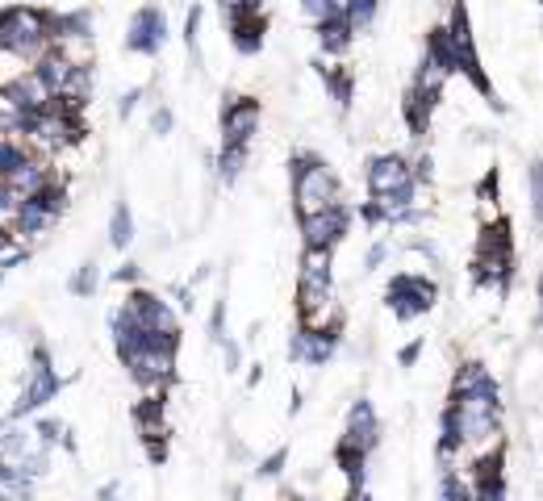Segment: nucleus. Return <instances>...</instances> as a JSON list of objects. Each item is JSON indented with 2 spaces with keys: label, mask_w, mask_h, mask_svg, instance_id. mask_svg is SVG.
I'll return each instance as SVG.
<instances>
[{
  "label": "nucleus",
  "mask_w": 543,
  "mask_h": 501,
  "mask_svg": "<svg viewBox=\"0 0 543 501\" xmlns=\"http://www.w3.org/2000/svg\"><path fill=\"white\" fill-rule=\"evenodd\" d=\"M389 305H393V314L401 318V322H410V318H418V314H427V309L435 305V297H439V289L427 280V276H414V272H401V276H393L389 280Z\"/></svg>",
  "instance_id": "6"
},
{
  "label": "nucleus",
  "mask_w": 543,
  "mask_h": 501,
  "mask_svg": "<svg viewBox=\"0 0 543 501\" xmlns=\"http://www.w3.org/2000/svg\"><path fill=\"white\" fill-rule=\"evenodd\" d=\"M63 209H67V188L55 180V184H46L42 193H34V197H26L17 205V213H13V238L17 243H38V238H46L55 230V222L63 218Z\"/></svg>",
  "instance_id": "4"
},
{
  "label": "nucleus",
  "mask_w": 543,
  "mask_h": 501,
  "mask_svg": "<svg viewBox=\"0 0 543 501\" xmlns=\"http://www.w3.org/2000/svg\"><path fill=\"white\" fill-rule=\"evenodd\" d=\"M527 184H531V209H535V222H543V159H535L527 167Z\"/></svg>",
  "instance_id": "25"
},
{
  "label": "nucleus",
  "mask_w": 543,
  "mask_h": 501,
  "mask_svg": "<svg viewBox=\"0 0 543 501\" xmlns=\"http://www.w3.org/2000/svg\"><path fill=\"white\" fill-rule=\"evenodd\" d=\"M247 151H251V147H222V155H218V176H222L226 184H234V180L243 176Z\"/></svg>",
  "instance_id": "23"
},
{
  "label": "nucleus",
  "mask_w": 543,
  "mask_h": 501,
  "mask_svg": "<svg viewBox=\"0 0 543 501\" xmlns=\"http://www.w3.org/2000/svg\"><path fill=\"white\" fill-rule=\"evenodd\" d=\"M97 501H117V485H105V489L97 493Z\"/></svg>",
  "instance_id": "34"
},
{
  "label": "nucleus",
  "mask_w": 543,
  "mask_h": 501,
  "mask_svg": "<svg viewBox=\"0 0 543 501\" xmlns=\"http://www.w3.org/2000/svg\"><path fill=\"white\" fill-rule=\"evenodd\" d=\"M418 351H422V343H410L406 351H401V364H414V360H418Z\"/></svg>",
  "instance_id": "33"
},
{
  "label": "nucleus",
  "mask_w": 543,
  "mask_h": 501,
  "mask_svg": "<svg viewBox=\"0 0 543 501\" xmlns=\"http://www.w3.org/2000/svg\"><path fill=\"white\" fill-rule=\"evenodd\" d=\"M285 460H289V451H272V456H268L264 464H259V476H280Z\"/></svg>",
  "instance_id": "28"
},
{
  "label": "nucleus",
  "mask_w": 543,
  "mask_h": 501,
  "mask_svg": "<svg viewBox=\"0 0 543 501\" xmlns=\"http://www.w3.org/2000/svg\"><path fill=\"white\" fill-rule=\"evenodd\" d=\"M347 226H351V209L339 201L330 209L305 213V218H301V238H305V247H314V251H335L339 238L347 234Z\"/></svg>",
  "instance_id": "10"
},
{
  "label": "nucleus",
  "mask_w": 543,
  "mask_h": 501,
  "mask_svg": "<svg viewBox=\"0 0 543 501\" xmlns=\"http://www.w3.org/2000/svg\"><path fill=\"white\" fill-rule=\"evenodd\" d=\"M126 309H130L134 322L143 326L147 334H159V339H176V343H180V318L172 314V305L163 301L159 293L134 289V293L126 297Z\"/></svg>",
  "instance_id": "7"
},
{
  "label": "nucleus",
  "mask_w": 543,
  "mask_h": 501,
  "mask_svg": "<svg viewBox=\"0 0 543 501\" xmlns=\"http://www.w3.org/2000/svg\"><path fill=\"white\" fill-rule=\"evenodd\" d=\"M5 92L13 97V105H17L21 113H38V109H46V101H51V88L42 84V76H38L34 67H26L17 80H9Z\"/></svg>",
  "instance_id": "15"
},
{
  "label": "nucleus",
  "mask_w": 543,
  "mask_h": 501,
  "mask_svg": "<svg viewBox=\"0 0 543 501\" xmlns=\"http://www.w3.org/2000/svg\"><path fill=\"white\" fill-rule=\"evenodd\" d=\"M406 184H418V180H414L410 163L401 159V155H376V159L368 163V193H372V197L397 193V188H406Z\"/></svg>",
  "instance_id": "13"
},
{
  "label": "nucleus",
  "mask_w": 543,
  "mask_h": 501,
  "mask_svg": "<svg viewBox=\"0 0 543 501\" xmlns=\"http://www.w3.org/2000/svg\"><path fill=\"white\" fill-rule=\"evenodd\" d=\"M30 447H34L30 431H21V426H13V422L0 426V456H5V460H21Z\"/></svg>",
  "instance_id": "20"
},
{
  "label": "nucleus",
  "mask_w": 543,
  "mask_h": 501,
  "mask_svg": "<svg viewBox=\"0 0 543 501\" xmlns=\"http://www.w3.org/2000/svg\"><path fill=\"white\" fill-rule=\"evenodd\" d=\"M351 38H356V30L347 26L343 17H330V21H318V42H322V51L326 55H343Z\"/></svg>",
  "instance_id": "18"
},
{
  "label": "nucleus",
  "mask_w": 543,
  "mask_h": 501,
  "mask_svg": "<svg viewBox=\"0 0 543 501\" xmlns=\"http://www.w3.org/2000/svg\"><path fill=\"white\" fill-rule=\"evenodd\" d=\"M539 5H543V0H539Z\"/></svg>",
  "instance_id": "39"
},
{
  "label": "nucleus",
  "mask_w": 543,
  "mask_h": 501,
  "mask_svg": "<svg viewBox=\"0 0 543 501\" xmlns=\"http://www.w3.org/2000/svg\"><path fill=\"white\" fill-rule=\"evenodd\" d=\"M452 393H456V397H464V393H489V397H498V380H493V372H489L485 364H464V368L456 372Z\"/></svg>",
  "instance_id": "16"
},
{
  "label": "nucleus",
  "mask_w": 543,
  "mask_h": 501,
  "mask_svg": "<svg viewBox=\"0 0 543 501\" xmlns=\"http://www.w3.org/2000/svg\"><path fill=\"white\" fill-rule=\"evenodd\" d=\"M259 130V101L255 97H234L222 105V147H251Z\"/></svg>",
  "instance_id": "11"
},
{
  "label": "nucleus",
  "mask_w": 543,
  "mask_h": 501,
  "mask_svg": "<svg viewBox=\"0 0 543 501\" xmlns=\"http://www.w3.org/2000/svg\"><path fill=\"white\" fill-rule=\"evenodd\" d=\"M67 289H72L76 297H92V293H97V289H101V264H97V259H84Z\"/></svg>",
  "instance_id": "22"
},
{
  "label": "nucleus",
  "mask_w": 543,
  "mask_h": 501,
  "mask_svg": "<svg viewBox=\"0 0 543 501\" xmlns=\"http://www.w3.org/2000/svg\"><path fill=\"white\" fill-rule=\"evenodd\" d=\"M163 42H168V13H163L159 5H143L126 26V51L151 59V55L163 51Z\"/></svg>",
  "instance_id": "9"
},
{
  "label": "nucleus",
  "mask_w": 543,
  "mask_h": 501,
  "mask_svg": "<svg viewBox=\"0 0 543 501\" xmlns=\"http://www.w3.org/2000/svg\"><path fill=\"white\" fill-rule=\"evenodd\" d=\"M539 330H543V280H539Z\"/></svg>",
  "instance_id": "35"
},
{
  "label": "nucleus",
  "mask_w": 543,
  "mask_h": 501,
  "mask_svg": "<svg viewBox=\"0 0 543 501\" xmlns=\"http://www.w3.org/2000/svg\"><path fill=\"white\" fill-rule=\"evenodd\" d=\"M172 126H176V117H172V109H168V105H159V109L151 113V130H155V134H168Z\"/></svg>",
  "instance_id": "26"
},
{
  "label": "nucleus",
  "mask_w": 543,
  "mask_h": 501,
  "mask_svg": "<svg viewBox=\"0 0 543 501\" xmlns=\"http://www.w3.org/2000/svg\"><path fill=\"white\" fill-rule=\"evenodd\" d=\"M293 205H297V218L305 213H318V209H330L339 205L343 193H339V180L330 176V167L318 159V155H293Z\"/></svg>",
  "instance_id": "2"
},
{
  "label": "nucleus",
  "mask_w": 543,
  "mask_h": 501,
  "mask_svg": "<svg viewBox=\"0 0 543 501\" xmlns=\"http://www.w3.org/2000/svg\"><path fill=\"white\" fill-rule=\"evenodd\" d=\"M59 389H63V380H59V372L51 364V351H46L42 343H34L30 347V360H26V376H21V389H17L13 405H9V418L17 422V418L38 414L46 401L59 397Z\"/></svg>",
  "instance_id": "3"
},
{
  "label": "nucleus",
  "mask_w": 543,
  "mask_h": 501,
  "mask_svg": "<svg viewBox=\"0 0 543 501\" xmlns=\"http://www.w3.org/2000/svg\"><path fill=\"white\" fill-rule=\"evenodd\" d=\"M138 101H143V88H130V92H126V97H122V101H117V117H122V122H126V117H134Z\"/></svg>",
  "instance_id": "27"
},
{
  "label": "nucleus",
  "mask_w": 543,
  "mask_h": 501,
  "mask_svg": "<svg viewBox=\"0 0 543 501\" xmlns=\"http://www.w3.org/2000/svg\"><path fill=\"white\" fill-rule=\"evenodd\" d=\"M222 326H226V301H218V305H214V318H209V334H214V343L226 339Z\"/></svg>",
  "instance_id": "29"
},
{
  "label": "nucleus",
  "mask_w": 543,
  "mask_h": 501,
  "mask_svg": "<svg viewBox=\"0 0 543 501\" xmlns=\"http://www.w3.org/2000/svg\"><path fill=\"white\" fill-rule=\"evenodd\" d=\"M46 51H51V13L34 5L0 9V55L38 63Z\"/></svg>",
  "instance_id": "1"
},
{
  "label": "nucleus",
  "mask_w": 543,
  "mask_h": 501,
  "mask_svg": "<svg viewBox=\"0 0 543 501\" xmlns=\"http://www.w3.org/2000/svg\"><path fill=\"white\" fill-rule=\"evenodd\" d=\"M326 297H335V280H330V251L305 247L301 272H297V309H310Z\"/></svg>",
  "instance_id": "8"
},
{
  "label": "nucleus",
  "mask_w": 543,
  "mask_h": 501,
  "mask_svg": "<svg viewBox=\"0 0 543 501\" xmlns=\"http://www.w3.org/2000/svg\"><path fill=\"white\" fill-rule=\"evenodd\" d=\"M222 355H226V372H234V368H239V360H243L239 343H230V339H222Z\"/></svg>",
  "instance_id": "30"
},
{
  "label": "nucleus",
  "mask_w": 543,
  "mask_h": 501,
  "mask_svg": "<svg viewBox=\"0 0 543 501\" xmlns=\"http://www.w3.org/2000/svg\"><path fill=\"white\" fill-rule=\"evenodd\" d=\"M335 343L339 334H326V330H297L289 339V360L293 364H305V368H322L330 355H335Z\"/></svg>",
  "instance_id": "14"
},
{
  "label": "nucleus",
  "mask_w": 543,
  "mask_h": 501,
  "mask_svg": "<svg viewBox=\"0 0 543 501\" xmlns=\"http://www.w3.org/2000/svg\"><path fill=\"white\" fill-rule=\"evenodd\" d=\"M34 435H38V447H55V443H67V426L55 418H38Z\"/></svg>",
  "instance_id": "24"
},
{
  "label": "nucleus",
  "mask_w": 543,
  "mask_h": 501,
  "mask_svg": "<svg viewBox=\"0 0 543 501\" xmlns=\"http://www.w3.org/2000/svg\"><path fill=\"white\" fill-rule=\"evenodd\" d=\"M385 259H389V247H385V243H376V247L368 251V268H381Z\"/></svg>",
  "instance_id": "32"
},
{
  "label": "nucleus",
  "mask_w": 543,
  "mask_h": 501,
  "mask_svg": "<svg viewBox=\"0 0 543 501\" xmlns=\"http://www.w3.org/2000/svg\"><path fill=\"white\" fill-rule=\"evenodd\" d=\"M376 9H381V0H347V5H343V21L360 34V30H368L372 21H376Z\"/></svg>",
  "instance_id": "21"
},
{
  "label": "nucleus",
  "mask_w": 543,
  "mask_h": 501,
  "mask_svg": "<svg viewBox=\"0 0 543 501\" xmlns=\"http://www.w3.org/2000/svg\"><path fill=\"white\" fill-rule=\"evenodd\" d=\"M59 176H55V167H51V159H46V155H26V159H21L17 167H13V172L5 176V184H9V193L17 197V201H26V197H34V193H42V188L46 184H55Z\"/></svg>",
  "instance_id": "12"
},
{
  "label": "nucleus",
  "mask_w": 543,
  "mask_h": 501,
  "mask_svg": "<svg viewBox=\"0 0 543 501\" xmlns=\"http://www.w3.org/2000/svg\"><path fill=\"white\" fill-rule=\"evenodd\" d=\"M113 280H117V284H134V280H138V264H122V268L113 272Z\"/></svg>",
  "instance_id": "31"
},
{
  "label": "nucleus",
  "mask_w": 543,
  "mask_h": 501,
  "mask_svg": "<svg viewBox=\"0 0 543 501\" xmlns=\"http://www.w3.org/2000/svg\"><path fill=\"white\" fill-rule=\"evenodd\" d=\"M0 460H5V456H0Z\"/></svg>",
  "instance_id": "38"
},
{
  "label": "nucleus",
  "mask_w": 543,
  "mask_h": 501,
  "mask_svg": "<svg viewBox=\"0 0 543 501\" xmlns=\"http://www.w3.org/2000/svg\"><path fill=\"white\" fill-rule=\"evenodd\" d=\"M55 38H92V9L51 13V42Z\"/></svg>",
  "instance_id": "17"
},
{
  "label": "nucleus",
  "mask_w": 543,
  "mask_h": 501,
  "mask_svg": "<svg viewBox=\"0 0 543 501\" xmlns=\"http://www.w3.org/2000/svg\"><path fill=\"white\" fill-rule=\"evenodd\" d=\"M117 360L126 364V372L147 393H163L172 385V376H176V347H163V343H138V347L117 355Z\"/></svg>",
  "instance_id": "5"
},
{
  "label": "nucleus",
  "mask_w": 543,
  "mask_h": 501,
  "mask_svg": "<svg viewBox=\"0 0 543 501\" xmlns=\"http://www.w3.org/2000/svg\"><path fill=\"white\" fill-rule=\"evenodd\" d=\"M230 501H239V493H234V497H230Z\"/></svg>",
  "instance_id": "37"
},
{
  "label": "nucleus",
  "mask_w": 543,
  "mask_h": 501,
  "mask_svg": "<svg viewBox=\"0 0 543 501\" xmlns=\"http://www.w3.org/2000/svg\"><path fill=\"white\" fill-rule=\"evenodd\" d=\"M0 138H5V126H0Z\"/></svg>",
  "instance_id": "36"
},
{
  "label": "nucleus",
  "mask_w": 543,
  "mask_h": 501,
  "mask_svg": "<svg viewBox=\"0 0 543 501\" xmlns=\"http://www.w3.org/2000/svg\"><path fill=\"white\" fill-rule=\"evenodd\" d=\"M130 243H134V218H130L126 201H117L113 213H109V247L113 251H126Z\"/></svg>",
  "instance_id": "19"
}]
</instances>
